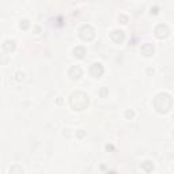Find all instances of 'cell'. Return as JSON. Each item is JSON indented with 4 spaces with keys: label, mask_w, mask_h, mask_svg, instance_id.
<instances>
[{
    "label": "cell",
    "mask_w": 174,
    "mask_h": 174,
    "mask_svg": "<svg viewBox=\"0 0 174 174\" xmlns=\"http://www.w3.org/2000/svg\"><path fill=\"white\" fill-rule=\"evenodd\" d=\"M173 106V98L169 93H159L154 98V108L158 113L166 114Z\"/></svg>",
    "instance_id": "cell-1"
},
{
    "label": "cell",
    "mask_w": 174,
    "mask_h": 174,
    "mask_svg": "<svg viewBox=\"0 0 174 174\" xmlns=\"http://www.w3.org/2000/svg\"><path fill=\"white\" fill-rule=\"evenodd\" d=\"M69 105L74 110H84L89 106V97L83 91H74L69 95Z\"/></svg>",
    "instance_id": "cell-2"
},
{
    "label": "cell",
    "mask_w": 174,
    "mask_h": 174,
    "mask_svg": "<svg viewBox=\"0 0 174 174\" xmlns=\"http://www.w3.org/2000/svg\"><path fill=\"white\" fill-rule=\"evenodd\" d=\"M79 36L83 41H91L95 38V30L91 25H83L79 29Z\"/></svg>",
    "instance_id": "cell-3"
},
{
    "label": "cell",
    "mask_w": 174,
    "mask_h": 174,
    "mask_svg": "<svg viewBox=\"0 0 174 174\" xmlns=\"http://www.w3.org/2000/svg\"><path fill=\"white\" fill-rule=\"evenodd\" d=\"M154 33H155L156 38L165 40V38H167V37L170 36V29H169L167 25L161 23V25H158V26L155 27V31H154Z\"/></svg>",
    "instance_id": "cell-4"
},
{
    "label": "cell",
    "mask_w": 174,
    "mask_h": 174,
    "mask_svg": "<svg viewBox=\"0 0 174 174\" xmlns=\"http://www.w3.org/2000/svg\"><path fill=\"white\" fill-rule=\"evenodd\" d=\"M103 72H105V68L101 63H94L90 67V75L93 78H101L103 75Z\"/></svg>",
    "instance_id": "cell-5"
},
{
    "label": "cell",
    "mask_w": 174,
    "mask_h": 174,
    "mask_svg": "<svg viewBox=\"0 0 174 174\" xmlns=\"http://www.w3.org/2000/svg\"><path fill=\"white\" fill-rule=\"evenodd\" d=\"M110 38H112V41L116 42V44H122L125 40V33L122 31V30L116 29L110 33Z\"/></svg>",
    "instance_id": "cell-6"
},
{
    "label": "cell",
    "mask_w": 174,
    "mask_h": 174,
    "mask_svg": "<svg viewBox=\"0 0 174 174\" xmlns=\"http://www.w3.org/2000/svg\"><path fill=\"white\" fill-rule=\"evenodd\" d=\"M82 74H83V71L79 65H72V67L69 68V71H68V75H69L71 79H74V80L80 79V78H82Z\"/></svg>",
    "instance_id": "cell-7"
},
{
    "label": "cell",
    "mask_w": 174,
    "mask_h": 174,
    "mask_svg": "<svg viewBox=\"0 0 174 174\" xmlns=\"http://www.w3.org/2000/svg\"><path fill=\"white\" fill-rule=\"evenodd\" d=\"M140 52H142L143 56L146 57H151L155 52V48H154L152 44H143L142 48H140Z\"/></svg>",
    "instance_id": "cell-8"
},
{
    "label": "cell",
    "mask_w": 174,
    "mask_h": 174,
    "mask_svg": "<svg viewBox=\"0 0 174 174\" xmlns=\"http://www.w3.org/2000/svg\"><path fill=\"white\" fill-rule=\"evenodd\" d=\"M15 48H16V42L14 41V40H6L3 44V50L6 52V53H11V52H14Z\"/></svg>",
    "instance_id": "cell-9"
},
{
    "label": "cell",
    "mask_w": 174,
    "mask_h": 174,
    "mask_svg": "<svg viewBox=\"0 0 174 174\" xmlns=\"http://www.w3.org/2000/svg\"><path fill=\"white\" fill-rule=\"evenodd\" d=\"M72 53H74V56L76 57V59H84V56H86V49L83 46H76V48H74Z\"/></svg>",
    "instance_id": "cell-10"
},
{
    "label": "cell",
    "mask_w": 174,
    "mask_h": 174,
    "mask_svg": "<svg viewBox=\"0 0 174 174\" xmlns=\"http://www.w3.org/2000/svg\"><path fill=\"white\" fill-rule=\"evenodd\" d=\"M142 169L146 173H151V171L154 170V163L151 162V161H144V162L142 163Z\"/></svg>",
    "instance_id": "cell-11"
},
{
    "label": "cell",
    "mask_w": 174,
    "mask_h": 174,
    "mask_svg": "<svg viewBox=\"0 0 174 174\" xmlns=\"http://www.w3.org/2000/svg\"><path fill=\"white\" fill-rule=\"evenodd\" d=\"M10 174H23V169L21 166H12L10 169Z\"/></svg>",
    "instance_id": "cell-12"
},
{
    "label": "cell",
    "mask_w": 174,
    "mask_h": 174,
    "mask_svg": "<svg viewBox=\"0 0 174 174\" xmlns=\"http://www.w3.org/2000/svg\"><path fill=\"white\" fill-rule=\"evenodd\" d=\"M19 27H21L22 30H27L30 27V21L29 19H22L21 23H19Z\"/></svg>",
    "instance_id": "cell-13"
},
{
    "label": "cell",
    "mask_w": 174,
    "mask_h": 174,
    "mask_svg": "<svg viewBox=\"0 0 174 174\" xmlns=\"http://www.w3.org/2000/svg\"><path fill=\"white\" fill-rule=\"evenodd\" d=\"M23 79H25V74H23V72H22V71L15 72V80H16V82L21 83Z\"/></svg>",
    "instance_id": "cell-14"
},
{
    "label": "cell",
    "mask_w": 174,
    "mask_h": 174,
    "mask_svg": "<svg viewBox=\"0 0 174 174\" xmlns=\"http://www.w3.org/2000/svg\"><path fill=\"white\" fill-rule=\"evenodd\" d=\"M125 117H127L128 120H132V118L135 117V112H133V110H131V109H128L127 112H125Z\"/></svg>",
    "instance_id": "cell-15"
},
{
    "label": "cell",
    "mask_w": 174,
    "mask_h": 174,
    "mask_svg": "<svg viewBox=\"0 0 174 174\" xmlns=\"http://www.w3.org/2000/svg\"><path fill=\"white\" fill-rule=\"evenodd\" d=\"M108 94H109V90H108V87H102V89H101V91H99V95L102 98H105Z\"/></svg>",
    "instance_id": "cell-16"
},
{
    "label": "cell",
    "mask_w": 174,
    "mask_h": 174,
    "mask_svg": "<svg viewBox=\"0 0 174 174\" xmlns=\"http://www.w3.org/2000/svg\"><path fill=\"white\" fill-rule=\"evenodd\" d=\"M118 21H120L122 25H127L128 23V16L127 15H120V16H118Z\"/></svg>",
    "instance_id": "cell-17"
},
{
    "label": "cell",
    "mask_w": 174,
    "mask_h": 174,
    "mask_svg": "<svg viewBox=\"0 0 174 174\" xmlns=\"http://www.w3.org/2000/svg\"><path fill=\"white\" fill-rule=\"evenodd\" d=\"M86 136V132L83 129H79V131H76V137H79V139H82V137H84Z\"/></svg>",
    "instance_id": "cell-18"
},
{
    "label": "cell",
    "mask_w": 174,
    "mask_h": 174,
    "mask_svg": "<svg viewBox=\"0 0 174 174\" xmlns=\"http://www.w3.org/2000/svg\"><path fill=\"white\" fill-rule=\"evenodd\" d=\"M158 12H159V7H151V14H152V15H156V14H158Z\"/></svg>",
    "instance_id": "cell-19"
},
{
    "label": "cell",
    "mask_w": 174,
    "mask_h": 174,
    "mask_svg": "<svg viewBox=\"0 0 174 174\" xmlns=\"http://www.w3.org/2000/svg\"><path fill=\"white\" fill-rule=\"evenodd\" d=\"M105 148H106V151H113V150H114V147H113L112 144H106V147H105Z\"/></svg>",
    "instance_id": "cell-20"
},
{
    "label": "cell",
    "mask_w": 174,
    "mask_h": 174,
    "mask_svg": "<svg viewBox=\"0 0 174 174\" xmlns=\"http://www.w3.org/2000/svg\"><path fill=\"white\" fill-rule=\"evenodd\" d=\"M147 74H148V75L154 74V69H151V68H148V69H147Z\"/></svg>",
    "instance_id": "cell-21"
},
{
    "label": "cell",
    "mask_w": 174,
    "mask_h": 174,
    "mask_svg": "<svg viewBox=\"0 0 174 174\" xmlns=\"http://www.w3.org/2000/svg\"><path fill=\"white\" fill-rule=\"evenodd\" d=\"M38 33H40V27L36 26V34H38Z\"/></svg>",
    "instance_id": "cell-22"
},
{
    "label": "cell",
    "mask_w": 174,
    "mask_h": 174,
    "mask_svg": "<svg viewBox=\"0 0 174 174\" xmlns=\"http://www.w3.org/2000/svg\"><path fill=\"white\" fill-rule=\"evenodd\" d=\"M173 137H174V131H173Z\"/></svg>",
    "instance_id": "cell-23"
},
{
    "label": "cell",
    "mask_w": 174,
    "mask_h": 174,
    "mask_svg": "<svg viewBox=\"0 0 174 174\" xmlns=\"http://www.w3.org/2000/svg\"><path fill=\"white\" fill-rule=\"evenodd\" d=\"M173 120H174V114H173Z\"/></svg>",
    "instance_id": "cell-24"
},
{
    "label": "cell",
    "mask_w": 174,
    "mask_h": 174,
    "mask_svg": "<svg viewBox=\"0 0 174 174\" xmlns=\"http://www.w3.org/2000/svg\"><path fill=\"white\" fill-rule=\"evenodd\" d=\"M173 171H174V167H173Z\"/></svg>",
    "instance_id": "cell-25"
}]
</instances>
